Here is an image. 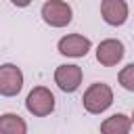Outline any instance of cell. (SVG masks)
Segmentation results:
<instances>
[{
	"label": "cell",
	"mask_w": 134,
	"mask_h": 134,
	"mask_svg": "<svg viewBox=\"0 0 134 134\" xmlns=\"http://www.w3.org/2000/svg\"><path fill=\"white\" fill-rule=\"evenodd\" d=\"M42 19L46 25L50 27H67L73 19V10L67 2L63 0H46L42 4V10H40Z\"/></svg>",
	"instance_id": "cell-2"
},
{
	"label": "cell",
	"mask_w": 134,
	"mask_h": 134,
	"mask_svg": "<svg viewBox=\"0 0 134 134\" xmlns=\"http://www.w3.org/2000/svg\"><path fill=\"white\" fill-rule=\"evenodd\" d=\"M15 6H19V8H25V6H29L31 4V0H10Z\"/></svg>",
	"instance_id": "cell-12"
},
{
	"label": "cell",
	"mask_w": 134,
	"mask_h": 134,
	"mask_svg": "<svg viewBox=\"0 0 134 134\" xmlns=\"http://www.w3.org/2000/svg\"><path fill=\"white\" fill-rule=\"evenodd\" d=\"M21 88H23V71L13 63L0 65V94L17 96L21 92Z\"/></svg>",
	"instance_id": "cell-4"
},
{
	"label": "cell",
	"mask_w": 134,
	"mask_h": 134,
	"mask_svg": "<svg viewBox=\"0 0 134 134\" xmlns=\"http://www.w3.org/2000/svg\"><path fill=\"white\" fill-rule=\"evenodd\" d=\"M128 2L126 0H100V15L107 25H124L128 21Z\"/></svg>",
	"instance_id": "cell-8"
},
{
	"label": "cell",
	"mask_w": 134,
	"mask_h": 134,
	"mask_svg": "<svg viewBox=\"0 0 134 134\" xmlns=\"http://www.w3.org/2000/svg\"><path fill=\"white\" fill-rule=\"evenodd\" d=\"M59 52L63 57H71V59H80V57H86L92 48V42L82 36V34H69V36H63L57 44Z\"/></svg>",
	"instance_id": "cell-5"
},
{
	"label": "cell",
	"mask_w": 134,
	"mask_h": 134,
	"mask_svg": "<svg viewBox=\"0 0 134 134\" xmlns=\"http://www.w3.org/2000/svg\"><path fill=\"white\" fill-rule=\"evenodd\" d=\"M0 132L2 134H25L27 124L17 113H2L0 115Z\"/></svg>",
	"instance_id": "cell-10"
},
{
	"label": "cell",
	"mask_w": 134,
	"mask_h": 134,
	"mask_svg": "<svg viewBox=\"0 0 134 134\" xmlns=\"http://www.w3.org/2000/svg\"><path fill=\"white\" fill-rule=\"evenodd\" d=\"M82 67L80 65H59L54 69V84L63 92H75L82 84Z\"/></svg>",
	"instance_id": "cell-7"
},
{
	"label": "cell",
	"mask_w": 134,
	"mask_h": 134,
	"mask_svg": "<svg viewBox=\"0 0 134 134\" xmlns=\"http://www.w3.org/2000/svg\"><path fill=\"white\" fill-rule=\"evenodd\" d=\"M124 54H126L124 44L115 38H107L96 46V61L103 67H115L124 59Z\"/></svg>",
	"instance_id": "cell-6"
},
{
	"label": "cell",
	"mask_w": 134,
	"mask_h": 134,
	"mask_svg": "<svg viewBox=\"0 0 134 134\" xmlns=\"http://www.w3.org/2000/svg\"><path fill=\"white\" fill-rule=\"evenodd\" d=\"M25 109L34 117H46L54 111V94L46 86H36L25 98Z\"/></svg>",
	"instance_id": "cell-3"
},
{
	"label": "cell",
	"mask_w": 134,
	"mask_h": 134,
	"mask_svg": "<svg viewBox=\"0 0 134 134\" xmlns=\"http://www.w3.org/2000/svg\"><path fill=\"white\" fill-rule=\"evenodd\" d=\"M132 126H134V111H132Z\"/></svg>",
	"instance_id": "cell-13"
},
{
	"label": "cell",
	"mask_w": 134,
	"mask_h": 134,
	"mask_svg": "<svg viewBox=\"0 0 134 134\" xmlns=\"http://www.w3.org/2000/svg\"><path fill=\"white\" fill-rule=\"evenodd\" d=\"M117 82H119V86H121L124 90H128V92H134V63L126 65V67L119 71V75H117Z\"/></svg>",
	"instance_id": "cell-11"
},
{
	"label": "cell",
	"mask_w": 134,
	"mask_h": 134,
	"mask_svg": "<svg viewBox=\"0 0 134 134\" xmlns=\"http://www.w3.org/2000/svg\"><path fill=\"white\" fill-rule=\"evenodd\" d=\"M130 130H132V117H128L124 113H115L100 124L103 134H128Z\"/></svg>",
	"instance_id": "cell-9"
},
{
	"label": "cell",
	"mask_w": 134,
	"mask_h": 134,
	"mask_svg": "<svg viewBox=\"0 0 134 134\" xmlns=\"http://www.w3.org/2000/svg\"><path fill=\"white\" fill-rule=\"evenodd\" d=\"M82 105L88 113L92 115H100L103 111H107L113 105V90L109 84L103 82H94L86 88L84 96H82Z\"/></svg>",
	"instance_id": "cell-1"
}]
</instances>
